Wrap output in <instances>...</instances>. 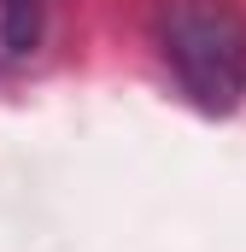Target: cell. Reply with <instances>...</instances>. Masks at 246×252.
I'll return each mask as SVG.
<instances>
[{"mask_svg":"<svg viewBox=\"0 0 246 252\" xmlns=\"http://www.w3.org/2000/svg\"><path fill=\"white\" fill-rule=\"evenodd\" d=\"M158 53L199 112L229 118L246 94V18L235 0H164L153 18Z\"/></svg>","mask_w":246,"mask_h":252,"instance_id":"obj_1","label":"cell"},{"mask_svg":"<svg viewBox=\"0 0 246 252\" xmlns=\"http://www.w3.org/2000/svg\"><path fill=\"white\" fill-rule=\"evenodd\" d=\"M41 24H47V0H0V47L12 59L35 53Z\"/></svg>","mask_w":246,"mask_h":252,"instance_id":"obj_2","label":"cell"}]
</instances>
